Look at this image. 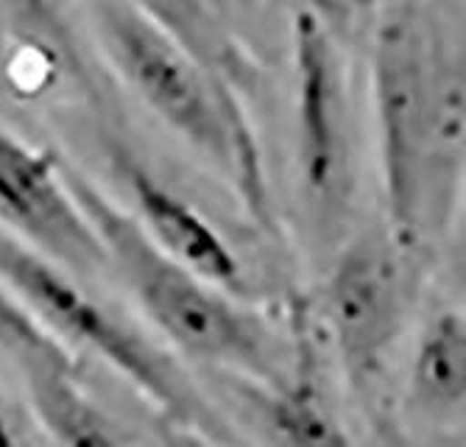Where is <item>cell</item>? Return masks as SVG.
Here are the masks:
<instances>
[{"mask_svg":"<svg viewBox=\"0 0 466 447\" xmlns=\"http://www.w3.org/2000/svg\"><path fill=\"white\" fill-rule=\"evenodd\" d=\"M455 17L416 0L386 6L371 34V101L389 229L408 243L455 208L466 151L463 48Z\"/></svg>","mask_w":466,"mask_h":447,"instance_id":"obj_1","label":"cell"},{"mask_svg":"<svg viewBox=\"0 0 466 447\" xmlns=\"http://www.w3.org/2000/svg\"><path fill=\"white\" fill-rule=\"evenodd\" d=\"M65 177L81 213L93 224L106 269H115L154 328L185 355L243 375L248 383H277L290 363V339L224 289L159 252L129 210L65 166Z\"/></svg>","mask_w":466,"mask_h":447,"instance_id":"obj_2","label":"cell"},{"mask_svg":"<svg viewBox=\"0 0 466 447\" xmlns=\"http://www.w3.org/2000/svg\"><path fill=\"white\" fill-rule=\"evenodd\" d=\"M104 62L162 124L213 159L266 218V177L240 98L129 0H78Z\"/></svg>","mask_w":466,"mask_h":447,"instance_id":"obj_3","label":"cell"},{"mask_svg":"<svg viewBox=\"0 0 466 447\" xmlns=\"http://www.w3.org/2000/svg\"><path fill=\"white\" fill-rule=\"evenodd\" d=\"M0 282L70 352L87 350L146 394L167 422L221 439V422L179 363L87 294L70 271L0 229ZM76 355V352H73Z\"/></svg>","mask_w":466,"mask_h":447,"instance_id":"obj_4","label":"cell"},{"mask_svg":"<svg viewBox=\"0 0 466 447\" xmlns=\"http://www.w3.org/2000/svg\"><path fill=\"white\" fill-rule=\"evenodd\" d=\"M416 277V243L402 240L386 224L347 243L321 282V330L358 391L383 375L410 313Z\"/></svg>","mask_w":466,"mask_h":447,"instance_id":"obj_5","label":"cell"},{"mask_svg":"<svg viewBox=\"0 0 466 447\" xmlns=\"http://www.w3.org/2000/svg\"><path fill=\"white\" fill-rule=\"evenodd\" d=\"M296 179L319 227L347 216L352 198V120L347 67L332 23L310 6L290 20Z\"/></svg>","mask_w":466,"mask_h":447,"instance_id":"obj_6","label":"cell"},{"mask_svg":"<svg viewBox=\"0 0 466 447\" xmlns=\"http://www.w3.org/2000/svg\"><path fill=\"white\" fill-rule=\"evenodd\" d=\"M0 229L70 274L106 269L101 240L70 193L65 166L0 124Z\"/></svg>","mask_w":466,"mask_h":447,"instance_id":"obj_7","label":"cell"},{"mask_svg":"<svg viewBox=\"0 0 466 447\" xmlns=\"http://www.w3.org/2000/svg\"><path fill=\"white\" fill-rule=\"evenodd\" d=\"M93 70L59 0H0V96L48 104L93 93Z\"/></svg>","mask_w":466,"mask_h":447,"instance_id":"obj_8","label":"cell"},{"mask_svg":"<svg viewBox=\"0 0 466 447\" xmlns=\"http://www.w3.org/2000/svg\"><path fill=\"white\" fill-rule=\"evenodd\" d=\"M266 433L277 447H355L321 375L319 350L308 313L296 319L290 363L277 383H251Z\"/></svg>","mask_w":466,"mask_h":447,"instance_id":"obj_9","label":"cell"},{"mask_svg":"<svg viewBox=\"0 0 466 447\" xmlns=\"http://www.w3.org/2000/svg\"><path fill=\"white\" fill-rule=\"evenodd\" d=\"M123 179L132 196V216L159 252L218 289L240 286L243 274L232 247L190 201L135 159H123Z\"/></svg>","mask_w":466,"mask_h":447,"instance_id":"obj_10","label":"cell"},{"mask_svg":"<svg viewBox=\"0 0 466 447\" xmlns=\"http://www.w3.org/2000/svg\"><path fill=\"white\" fill-rule=\"evenodd\" d=\"M129 4L159 23L167 34H174L229 93L238 96L254 78V62L232 34L218 0H129Z\"/></svg>","mask_w":466,"mask_h":447,"instance_id":"obj_11","label":"cell"},{"mask_svg":"<svg viewBox=\"0 0 466 447\" xmlns=\"http://www.w3.org/2000/svg\"><path fill=\"white\" fill-rule=\"evenodd\" d=\"M410 391L419 409L455 417L466 402V321L461 310H439L421 330L410 361Z\"/></svg>","mask_w":466,"mask_h":447,"instance_id":"obj_12","label":"cell"},{"mask_svg":"<svg viewBox=\"0 0 466 447\" xmlns=\"http://www.w3.org/2000/svg\"><path fill=\"white\" fill-rule=\"evenodd\" d=\"M31 409L56 447H126L120 433L76 383V372L23 367Z\"/></svg>","mask_w":466,"mask_h":447,"instance_id":"obj_13","label":"cell"},{"mask_svg":"<svg viewBox=\"0 0 466 447\" xmlns=\"http://www.w3.org/2000/svg\"><path fill=\"white\" fill-rule=\"evenodd\" d=\"M0 350L17 358L20 367H56L76 372V355L56 341L0 282Z\"/></svg>","mask_w":466,"mask_h":447,"instance_id":"obj_14","label":"cell"},{"mask_svg":"<svg viewBox=\"0 0 466 447\" xmlns=\"http://www.w3.org/2000/svg\"><path fill=\"white\" fill-rule=\"evenodd\" d=\"M151 447H218V444H216V439H209L207 433H201L196 428L167 422L154 433Z\"/></svg>","mask_w":466,"mask_h":447,"instance_id":"obj_15","label":"cell"},{"mask_svg":"<svg viewBox=\"0 0 466 447\" xmlns=\"http://www.w3.org/2000/svg\"><path fill=\"white\" fill-rule=\"evenodd\" d=\"M0 447H36L4 400H0Z\"/></svg>","mask_w":466,"mask_h":447,"instance_id":"obj_16","label":"cell"},{"mask_svg":"<svg viewBox=\"0 0 466 447\" xmlns=\"http://www.w3.org/2000/svg\"><path fill=\"white\" fill-rule=\"evenodd\" d=\"M329 4H332V9H335L338 20H341V17H347L350 12H358V9H369V6H374L377 0H329Z\"/></svg>","mask_w":466,"mask_h":447,"instance_id":"obj_17","label":"cell"},{"mask_svg":"<svg viewBox=\"0 0 466 447\" xmlns=\"http://www.w3.org/2000/svg\"><path fill=\"white\" fill-rule=\"evenodd\" d=\"M302 6H310V9H316L319 15H324L332 25L338 23V15H335V9H332V4L329 0H302Z\"/></svg>","mask_w":466,"mask_h":447,"instance_id":"obj_18","label":"cell"},{"mask_svg":"<svg viewBox=\"0 0 466 447\" xmlns=\"http://www.w3.org/2000/svg\"><path fill=\"white\" fill-rule=\"evenodd\" d=\"M433 4H436L441 12H447V15L455 17V6H461V0H433Z\"/></svg>","mask_w":466,"mask_h":447,"instance_id":"obj_19","label":"cell"}]
</instances>
